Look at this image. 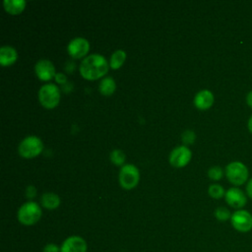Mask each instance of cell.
Masks as SVG:
<instances>
[{"label":"cell","mask_w":252,"mask_h":252,"mask_svg":"<svg viewBox=\"0 0 252 252\" xmlns=\"http://www.w3.org/2000/svg\"><path fill=\"white\" fill-rule=\"evenodd\" d=\"M110 160L115 164V165H124L125 162V154L121 150H113L110 153Z\"/></svg>","instance_id":"44dd1931"},{"label":"cell","mask_w":252,"mask_h":252,"mask_svg":"<svg viewBox=\"0 0 252 252\" xmlns=\"http://www.w3.org/2000/svg\"><path fill=\"white\" fill-rule=\"evenodd\" d=\"M34 70L36 76L43 81H47L52 79L55 74V67L50 60L47 59H40L35 63Z\"/></svg>","instance_id":"7c38bea8"},{"label":"cell","mask_w":252,"mask_h":252,"mask_svg":"<svg viewBox=\"0 0 252 252\" xmlns=\"http://www.w3.org/2000/svg\"><path fill=\"white\" fill-rule=\"evenodd\" d=\"M208 193L214 199H220L225 195V191H224L223 187L220 184H217V183L211 184L209 186Z\"/></svg>","instance_id":"d6986e66"},{"label":"cell","mask_w":252,"mask_h":252,"mask_svg":"<svg viewBox=\"0 0 252 252\" xmlns=\"http://www.w3.org/2000/svg\"><path fill=\"white\" fill-rule=\"evenodd\" d=\"M230 223L238 232H249L252 229V215L247 210H236L231 215Z\"/></svg>","instance_id":"52a82bcc"},{"label":"cell","mask_w":252,"mask_h":252,"mask_svg":"<svg viewBox=\"0 0 252 252\" xmlns=\"http://www.w3.org/2000/svg\"><path fill=\"white\" fill-rule=\"evenodd\" d=\"M55 79H56V82L59 84H64L66 82V76L63 73H57L55 75Z\"/></svg>","instance_id":"4316f807"},{"label":"cell","mask_w":252,"mask_h":252,"mask_svg":"<svg viewBox=\"0 0 252 252\" xmlns=\"http://www.w3.org/2000/svg\"><path fill=\"white\" fill-rule=\"evenodd\" d=\"M40 202H41V205L45 209L54 210V209L59 207V205H60V198L58 197L57 194L48 192V193H44L41 196Z\"/></svg>","instance_id":"9a60e30c"},{"label":"cell","mask_w":252,"mask_h":252,"mask_svg":"<svg viewBox=\"0 0 252 252\" xmlns=\"http://www.w3.org/2000/svg\"><path fill=\"white\" fill-rule=\"evenodd\" d=\"M41 209L35 202L30 201L23 204L18 210V220L24 225H32L41 218Z\"/></svg>","instance_id":"7a4b0ae2"},{"label":"cell","mask_w":252,"mask_h":252,"mask_svg":"<svg viewBox=\"0 0 252 252\" xmlns=\"http://www.w3.org/2000/svg\"><path fill=\"white\" fill-rule=\"evenodd\" d=\"M116 84L112 77H105L99 83V92L103 95H110L115 91Z\"/></svg>","instance_id":"e0dca14e"},{"label":"cell","mask_w":252,"mask_h":252,"mask_svg":"<svg viewBox=\"0 0 252 252\" xmlns=\"http://www.w3.org/2000/svg\"><path fill=\"white\" fill-rule=\"evenodd\" d=\"M214 100V94L211 91L202 90L196 94L194 97V104L197 108L201 110H206L213 105Z\"/></svg>","instance_id":"4fadbf2b"},{"label":"cell","mask_w":252,"mask_h":252,"mask_svg":"<svg viewBox=\"0 0 252 252\" xmlns=\"http://www.w3.org/2000/svg\"><path fill=\"white\" fill-rule=\"evenodd\" d=\"M43 145L41 140L36 136H28L21 141L19 145V154L26 158H32L41 153Z\"/></svg>","instance_id":"5b68a950"},{"label":"cell","mask_w":252,"mask_h":252,"mask_svg":"<svg viewBox=\"0 0 252 252\" xmlns=\"http://www.w3.org/2000/svg\"><path fill=\"white\" fill-rule=\"evenodd\" d=\"M61 252H87V241L79 235H71L67 237L60 246Z\"/></svg>","instance_id":"30bf717a"},{"label":"cell","mask_w":252,"mask_h":252,"mask_svg":"<svg viewBox=\"0 0 252 252\" xmlns=\"http://www.w3.org/2000/svg\"><path fill=\"white\" fill-rule=\"evenodd\" d=\"M42 252H61V249L60 246L55 243H48L43 247Z\"/></svg>","instance_id":"cb8c5ba5"},{"label":"cell","mask_w":252,"mask_h":252,"mask_svg":"<svg viewBox=\"0 0 252 252\" xmlns=\"http://www.w3.org/2000/svg\"><path fill=\"white\" fill-rule=\"evenodd\" d=\"M208 176L212 180H220L223 176V170L220 166H218V165L212 166L208 170Z\"/></svg>","instance_id":"7402d4cb"},{"label":"cell","mask_w":252,"mask_h":252,"mask_svg":"<svg viewBox=\"0 0 252 252\" xmlns=\"http://www.w3.org/2000/svg\"><path fill=\"white\" fill-rule=\"evenodd\" d=\"M246 103H247V105L252 109V91H250V92L246 94Z\"/></svg>","instance_id":"83f0119b"},{"label":"cell","mask_w":252,"mask_h":252,"mask_svg":"<svg viewBox=\"0 0 252 252\" xmlns=\"http://www.w3.org/2000/svg\"><path fill=\"white\" fill-rule=\"evenodd\" d=\"M18 57L16 49L12 46L5 45L0 48V64L2 66H9L13 64Z\"/></svg>","instance_id":"5bb4252c"},{"label":"cell","mask_w":252,"mask_h":252,"mask_svg":"<svg viewBox=\"0 0 252 252\" xmlns=\"http://www.w3.org/2000/svg\"><path fill=\"white\" fill-rule=\"evenodd\" d=\"M5 10L13 15L21 13L26 7L25 0H4L3 2Z\"/></svg>","instance_id":"2e32d148"},{"label":"cell","mask_w":252,"mask_h":252,"mask_svg":"<svg viewBox=\"0 0 252 252\" xmlns=\"http://www.w3.org/2000/svg\"><path fill=\"white\" fill-rule=\"evenodd\" d=\"M195 138H196V135L192 130H186L181 135V139L185 145L193 144L195 141Z\"/></svg>","instance_id":"603a6c76"},{"label":"cell","mask_w":252,"mask_h":252,"mask_svg":"<svg viewBox=\"0 0 252 252\" xmlns=\"http://www.w3.org/2000/svg\"><path fill=\"white\" fill-rule=\"evenodd\" d=\"M67 49L73 58H81L88 53L90 49V43L84 37H75L69 42Z\"/></svg>","instance_id":"8fae6325"},{"label":"cell","mask_w":252,"mask_h":252,"mask_svg":"<svg viewBox=\"0 0 252 252\" xmlns=\"http://www.w3.org/2000/svg\"><path fill=\"white\" fill-rule=\"evenodd\" d=\"M36 195V189L34 186L32 185H29L26 189V196L29 198V199H32V198H34Z\"/></svg>","instance_id":"d4e9b609"},{"label":"cell","mask_w":252,"mask_h":252,"mask_svg":"<svg viewBox=\"0 0 252 252\" xmlns=\"http://www.w3.org/2000/svg\"><path fill=\"white\" fill-rule=\"evenodd\" d=\"M125 59H126V53L124 50L118 49L114 51L110 57V62H109L110 67L112 69H118L119 67L122 66Z\"/></svg>","instance_id":"ac0fdd59"},{"label":"cell","mask_w":252,"mask_h":252,"mask_svg":"<svg viewBox=\"0 0 252 252\" xmlns=\"http://www.w3.org/2000/svg\"><path fill=\"white\" fill-rule=\"evenodd\" d=\"M246 195H247V197L252 199V178H250L247 181V184H246Z\"/></svg>","instance_id":"484cf974"},{"label":"cell","mask_w":252,"mask_h":252,"mask_svg":"<svg viewBox=\"0 0 252 252\" xmlns=\"http://www.w3.org/2000/svg\"><path fill=\"white\" fill-rule=\"evenodd\" d=\"M225 202L235 210H241L247 203V195L238 187H231L225 191Z\"/></svg>","instance_id":"ba28073f"},{"label":"cell","mask_w":252,"mask_h":252,"mask_svg":"<svg viewBox=\"0 0 252 252\" xmlns=\"http://www.w3.org/2000/svg\"><path fill=\"white\" fill-rule=\"evenodd\" d=\"M214 215L216 217V219L220 221H226V220H230V218H231V213L230 211L225 208V207H219L215 210L214 212Z\"/></svg>","instance_id":"ffe728a7"},{"label":"cell","mask_w":252,"mask_h":252,"mask_svg":"<svg viewBox=\"0 0 252 252\" xmlns=\"http://www.w3.org/2000/svg\"><path fill=\"white\" fill-rule=\"evenodd\" d=\"M118 178L121 187L126 190H130L138 184L140 179V173L135 165L128 163L121 166Z\"/></svg>","instance_id":"8992f818"},{"label":"cell","mask_w":252,"mask_h":252,"mask_svg":"<svg viewBox=\"0 0 252 252\" xmlns=\"http://www.w3.org/2000/svg\"><path fill=\"white\" fill-rule=\"evenodd\" d=\"M192 153L186 146H178L169 155V162L175 167L185 166L191 159Z\"/></svg>","instance_id":"9c48e42d"},{"label":"cell","mask_w":252,"mask_h":252,"mask_svg":"<svg viewBox=\"0 0 252 252\" xmlns=\"http://www.w3.org/2000/svg\"><path fill=\"white\" fill-rule=\"evenodd\" d=\"M225 176L231 184L234 186H240L248 181L249 170L243 162L235 160L226 165Z\"/></svg>","instance_id":"3957f363"},{"label":"cell","mask_w":252,"mask_h":252,"mask_svg":"<svg viewBox=\"0 0 252 252\" xmlns=\"http://www.w3.org/2000/svg\"><path fill=\"white\" fill-rule=\"evenodd\" d=\"M108 63L106 59L97 53L85 57L80 64V73L87 80H95L106 74Z\"/></svg>","instance_id":"6da1fadb"},{"label":"cell","mask_w":252,"mask_h":252,"mask_svg":"<svg viewBox=\"0 0 252 252\" xmlns=\"http://www.w3.org/2000/svg\"><path fill=\"white\" fill-rule=\"evenodd\" d=\"M39 102L46 108L55 107L60 100V91L54 84H45L38 91Z\"/></svg>","instance_id":"277c9868"},{"label":"cell","mask_w":252,"mask_h":252,"mask_svg":"<svg viewBox=\"0 0 252 252\" xmlns=\"http://www.w3.org/2000/svg\"><path fill=\"white\" fill-rule=\"evenodd\" d=\"M247 127H248V130L249 132L252 134V115L250 116V118L248 119V122H247Z\"/></svg>","instance_id":"f1b7e54d"}]
</instances>
